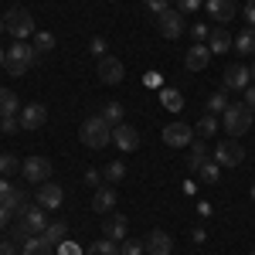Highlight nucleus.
Instances as JSON below:
<instances>
[{
    "mask_svg": "<svg viewBox=\"0 0 255 255\" xmlns=\"http://www.w3.org/2000/svg\"><path fill=\"white\" fill-rule=\"evenodd\" d=\"M20 255H55V245L44 242L41 235H34V238H27V242L20 245Z\"/></svg>",
    "mask_w": 255,
    "mask_h": 255,
    "instance_id": "obj_21",
    "label": "nucleus"
},
{
    "mask_svg": "<svg viewBox=\"0 0 255 255\" xmlns=\"http://www.w3.org/2000/svg\"><path fill=\"white\" fill-rule=\"evenodd\" d=\"M252 85V72L245 65H228L221 75V92H245Z\"/></svg>",
    "mask_w": 255,
    "mask_h": 255,
    "instance_id": "obj_5",
    "label": "nucleus"
},
{
    "mask_svg": "<svg viewBox=\"0 0 255 255\" xmlns=\"http://www.w3.org/2000/svg\"><path fill=\"white\" fill-rule=\"evenodd\" d=\"M27 238H34V232H31V228H27V225H24V221L17 218V221L10 225V242H17V245H24Z\"/></svg>",
    "mask_w": 255,
    "mask_h": 255,
    "instance_id": "obj_34",
    "label": "nucleus"
},
{
    "mask_svg": "<svg viewBox=\"0 0 255 255\" xmlns=\"http://www.w3.org/2000/svg\"><path fill=\"white\" fill-rule=\"evenodd\" d=\"M89 51H92L96 58H106V38H92V44H89Z\"/></svg>",
    "mask_w": 255,
    "mask_h": 255,
    "instance_id": "obj_41",
    "label": "nucleus"
},
{
    "mask_svg": "<svg viewBox=\"0 0 255 255\" xmlns=\"http://www.w3.org/2000/svg\"><path fill=\"white\" fill-rule=\"evenodd\" d=\"M225 109H228V96H225V92H215V96H208V106H204V113L218 116V113H225Z\"/></svg>",
    "mask_w": 255,
    "mask_h": 255,
    "instance_id": "obj_32",
    "label": "nucleus"
},
{
    "mask_svg": "<svg viewBox=\"0 0 255 255\" xmlns=\"http://www.w3.org/2000/svg\"><path fill=\"white\" fill-rule=\"evenodd\" d=\"M0 65H7V48H0Z\"/></svg>",
    "mask_w": 255,
    "mask_h": 255,
    "instance_id": "obj_51",
    "label": "nucleus"
},
{
    "mask_svg": "<svg viewBox=\"0 0 255 255\" xmlns=\"http://www.w3.org/2000/svg\"><path fill=\"white\" fill-rule=\"evenodd\" d=\"M85 184H92V187H102V174H99V170H89V174H85Z\"/></svg>",
    "mask_w": 255,
    "mask_h": 255,
    "instance_id": "obj_44",
    "label": "nucleus"
},
{
    "mask_svg": "<svg viewBox=\"0 0 255 255\" xmlns=\"http://www.w3.org/2000/svg\"><path fill=\"white\" fill-rule=\"evenodd\" d=\"M184 27H187V24H184V14L174 10V7H170V10H163V14L157 17V31L167 41H177L180 34H184Z\"/></svg>",
    "mask_w": 255,
    "mask_h": 255,
    "instance_id": "obj_7",
    "label": "nucleus"
},
{
    "mask_svg": "<svg viewBox=\"0 0 255 255\" xmlns=\"http://www.w3.org/2000/svg\"><path fill=\"white\" fill-rule=\"evenodd\" d=\"M3 208H7L10 215H24V211H27V194H24V191H14V194L3 201Z\"/></svg>",
    "mask_w": 255,
    "mask_h": 255,
    "instance_id": "obj_27",
    "label": "nucleus"
},
{
    "mask_svg": "<svg viewBox=\"0 0 255 255\" xmlns=\"http://www.w3.org/2000/svg\"><path fill=\"white\" fill-rule=\"evenodd\" d=\"M14 170H20V160L10 153H0V177H10Z\"/></svg>",
    "mask_w": 255,
    "mask_h": 255,
    "instance_id": "obj_37",
    "label": "nucleus"
},
{
    "mask_svg": "<svg viewBox=\"0 0 255 255\" xmlns=\"http://www.w3.org/2000/svg\"><path fill=\"white\" fill-rule=\"evenodd\" d=\"M99 116L106 119V123H109V126H119V123H123V106H119V102H106V106H102V113H99Z\"/></svg>",
    "mask_w": 255,
    "mask_h": 255,
    "instance_id": "obj_29",
    "label": "nucleus"
},
{
    "mask_svg": "<svg viewBox=\"0 0 255 255\" xmlns=\"http://www.w3.org/2000/svg\"><path fill=\"white\" fill-rule=\"evenodd\" d=\"M44 119H48V109L41 102H27L24 113H20V129H41Z\"/></svg>",
    "mask_w": 255,
    "mask_h": 255,
    "instance_id": "obj_16",
    "label": "nucleus"
},
{
    "mask_svg": "<svg viewBox=\"0 0 255 255\" xmlns=\"http://www.w3.org/2000/svg\"><path fill=\"white\" fill-rule=\"evenodd\" d=\"M191 31H194V38L201 41V44H208V38H211V27H208L204 20H197V24H194V27H191Z\"/></svg>",
    "mask_w": 255,
    "mask_h": 255,
    "instance_id": "obj_40",
    "label": "nucleus"
},
{
    "mask_svg": "<svg viewBox=\"0 0 255 255\" xmlns=\"http://www.w3.org/2000/svg\"><path fill=\"white\" fill-rule=\"evenodd\" d=\"M249 72H252V79H255V65H252V68H249Z\"/></svg>",
    "mask_w": 255,
    "mask_h": 255,
    "instance_id": "obj_53",
    "label": "nucleus"
},
{
    "mask_svg": "<svg viewBox=\"0 0 255 255\" xmlns=\"http://www.w3.org/2000/svg\"><path fill=\"white\" fill-rule=\"evenodd\" d=\"M245 20H249V27H255V0L245 3Z\"/></svg>",
    "mask_w": 255,
    "mask_h": 255,
    "instance_id": "obj_45",
    "label": "nucleus"
},
{
    "mask_svg": "<svg viewBox=\"0 0 255 255\" xmlns=\"http://www.w3.org/2000/svg\"><path fill=\"white\" fill-rule=\"evenodd\" d=\"M7 225H10V211L0 204V228H7Z\"/></svg>",
    "mask_w": 255,
    "mask_h": 255,
    "instance_id": "obj_49",
    "label": "nucleus"
},
{
    "mask_svg": "<svg viewBox=\"0 0 255 255\" xmlns=\"http://www.w3.org/2000/svg\"><path fill=\"white\" fill-rule=\"evenodd\" d=\"M41 238H44V242H51V245H58V242L68 238V225H65V221H48V228L41 232Z\"/></svg>",
    "mask_w": 255,
    "mask_h": 255,
    "instance_id": "obj_22",
    "label": "nucleus"
},
{
    "mask_svg": "<svg viewBox=\"0 0 255 255\" xmlns=\"http://www.w3.org/2000/svg\"><path fill=\"white\" fill-rule=\"evenodd\" d=\"M197 174H201V180H204V184H218V177H221V167H218L215 160H204Z\"/></svg>",
    "mask_w": 255,
    "mask_h": 255,
    "instance_id": "obj_30",
    "label": "nucleus"
},
{
    "mask_svg": "<svg viewBox=\"0 0 255 255\" xmlns=\"http://www.w3.org/2000/svg\"><path fill=\"white\" fill-rule=\"evenodd\" d=\"M10 194H14V187H10V180H7V177H0V204H3V201H7Z\"/></svg>",
    "mask_w": 255,
    "mask_h": 255,
    "instance_id": "obj_43",
    "label": "nucleus"
},
{
    "mask_svg": "<svg viewBox=\"0 0 255 255\" xmlns=\"http://www.w3.org/2000/svg\"><path fill=\"white\" fill-rule=\"evenodd\" d=\"M252 201H255V184H252Z\"/></svg>",
    "mask_w": 255,
    "mask_h": 255,
    "instance_id": "obj_54",
    "label": "nucleus"
},
{
    "mask_svg": "<svg viewBox=\"0 0 255 255\" xmlns=\"http://www.w3.org/2000/svg\"><path fill=\"white\" fill-rule=\"evenodd\" d=\"M20 221H24V225H27V228H31V232H34V235H41V232H44V228H48V211H44V208H38V204H34V208H27V211H24V215H20Z\"/></svg>",
    "mask_w": 255,
    "mask_h": 255,
    "instance_id": "obj_20",
    "label": "nucleus"
},
{
    "mask_svg": "<svg viewBox=\"0 0 255 255\" xmlns=\"http://www.w3.org/2000/svg\"><path fill=\"white\" fill-rule=\"evenodd\" d=\"M197 133H201V139L215 136V133H218V116H211V113H204V116L197 119Z\"/></svg>",
    "mask_w": 255,
    "mask_h": 255,
    "instance_id": "obj_28",
    "label": "nucleus"
},
{
    "mask_svg": "<svg viewBox=\"0 0 255 255\" xmlns=\"http://www.w3.org/2000/svg\"><path fill=\"white\" fill-rule=\"evenodd\" d=\"M113 143H116L123 153H133L139 146V129L129 126V123H119V126H113Z\"/></svg>",
    "mask_w": 255,
    "mask_h": 255,
    "instance_id": "obj_9",
    "label": "nucleus"
},
{
    "mask_svg": "<svg viewBox=\"0 0 255 255\" xmlns=\"http://www.w3.org/2000/svg\"><path fill=\"white\" fill-rule=\"evenodd\" d=\"M61 204H65V191H61L58 184H41L38 187V208H44V211H58Z\"/></svg>",
    "mask_w": 255,
    "mask_h": 255,
    "instance_id": "obj_13",
    "label": "nucleus"
},
{
    "mask_svg": "<svg viewBox=\"0 0 255 255\" xmlns=\"http://www.w3.org/2000/svg\"><path fill=\"white\" fill-rule=\"evenodd\" d=\"M20 109V99L10 92V89H0V119L3 116H17Z\"/></svg>",
    "mask_w": 255,
    "mask_h": 255,
    "instance_id": "obj_24",
    "label": "nucleus"
},
{
    "mask_svg": "<svg viewBox=\"0 0 255 255\" xmlns=\"http://www.w3.org/2000/svg\"><path fill=\"white\" fill-rule=\"evenodd\" d=\"M119 252H123V255H143V252H146V245H143L139 238H123Z\"/></svg>",
    "mask_w": 255,
    "mask_h": 255,
    "instance_id": "obj_36",
    "label": "nucleus"
},
{
    "mask_svg": "<svg viewBox=\"0 0 255 255\" xmlns=\"http://www.w3.org/2000/svg\"><path fill=\"white\" fill-rule=\"evenodd\" d=\"M126 232H129V221H126L123 215H109V218H106V225H102V235L113 238V242H123Z\"/></svg>",
    "mask_w": 255,
    "mask_h": 255,
    "instance_id": "obj_19",
    "label": "nucleus"
},
{
    "mask_svg": "<svg viewBox=\"0 0 255 255\" xmlns=\"http://www.w3.org/2000/svg\"><path fill=\"white\" fill-rule=\"evenodd\" d=\"M252 255H255V249H252Z\"/></svg>",
    "mask_w": 255,
    "mask_h": 255,
    "instance_id": "obj_55",
    "label": "nucleus"
},
{
    "mask_svg": "<svg viewBox=\"0 0 255 255\" xmlns=\"http://www.w3.org/2000/svg\"><path fill=\"white\" fill-rule=\"evenodd\" d=\"M160 102H163L170 113H177V109L184 106V99H180V92H177V89H163V92H160Z\"/></svg>",
    "mask_w": 255,
    "mask_h": 255,
    "instance_id": "obj_35",
    "label": "nucleus"
},
{
    "mask_svg": "<svg viewBox=\"0 0 255 255\" xmlns=\"http://www.w3.org/2000/svg\"><path fill=\"white\" fill-rule=\"evenodd\" d=\"M79 139L89 146V150H106L113 143V126L106 123L102 116H89L79 129Z\"/></svg>",
    "mask_w": 255,
    "mask_h": 255,
    "instance_id": "obj_1",
    "label": "nucleus"
},
{
    "mask_svg": "<svg viewBox=\"0 0 255 255\" xmlns=\"http://www.w3.org/2000/svg\"><path fill=\"white\" fill-rule=\"evenodd\" d=\"M85 255H123V252H119V242H113V238H99V242H92V245L85 249Z\"/></svg>",
    "mask_w": 255,
    "mask_h": 255,
    "instance_id": "obj_25",
    "label": "nucleus"
},
{
    "mask_svg": "<svg viewBox=\"0 0 255 255\" xmlns=\"http://www.w3.org/2000/svg\"><path fill=\"white\" fill-rule=\"evenodd\" d=\"M20 174H24L27 184H44L51 177V160L48 157H27L20 163Z\"/></svg>",
    "mask_w": 255,
    "mask_h": 255,
    "instance_id": "obj_6",
    "label": "nucleus"
},
{
    "mask_svg": "<svg viewBox=\"0 0 255 255\" xmlns=\"http://www.w3.org/2000/svg\"><path fill=\"white\" fill-rule=\"evenodd\" d=\"M204 160H208V143H204V139H191V160H187V167L197 174Z\"/></svg>",
    "mask_w": 255,
    "mask_h": 255,
    "instance_id": "obj_23",
    "label": "nucleus"
},
{
    "mask_svg": "<svg viewBox=\"0 0 255 255\" xmlns=\"http://www.w3.org/2000/svg\"><path fill=\"white\" fill-rule=\"evenodd\" d=\"M208 48H211V55H228V48H235V38L228 34V27H215L208 38Z\"/></svg>",
    "mask_w": 255,
    "mask_h": 255,
    "instance_id": "obj_18",
    "label": "nucleus"
},
{
    "mask_svg": "<svg viewBox=\"0 0 255 255\" xmlns=\"http://www.w3.org/2000/svg\"><path fill=\"white\" fill-rule=\"evenodd\" d=\"M102 177H106L109 184H119V180L126 177V163H123V160H113V163H109V167L102 170Z\"/></svg>",
    "mask_w": 255,
    "mask_h": 255,
    "instance_id": "obj_33",
    "label": "nucleus"
},
{
    "mask_svg": "<svg viewBox=\"0 0 255 255\" xmlns=\"http://www.w3.org/2000/svg\"><path fill=\"white\" fill-rule=\"evenodd\" d=\"M17 129H20V116H3L0 119V133L10 136V133H17Z\"/></svg>",
    "mask_w": 255,
    "mask_h": 255,
    "instance_id": "obj_38",
    "label": "nucleus"
},
{
    "mask_svg": "<svg viewBox=\"0 0 255 255\" xmlns=\"http://www.w3.org/2000/svg\"><path fill=\"white\" fill-rule=\"evenodd\" d=\"M143 245H146V252H150V255H170V252H174V238L167 235L163 228H153V232H146Z\"/></svg>",
    "mask_w": 255,
    "mask_h": 255,
    "instance_id": "obj_11",
    "label": "nucleus"
},
{
    "mask_svg": "<svg viewBox=\"0 0 255 255\" xmlns=\"http://www.w3.org/2000/svg\"><path fill=\"white\" fill-rule=\"evenodd\" d=\"M184 65H187L191 72H204V68L211 65V48L197 41L194 48H187V55H184Z\"/></svg>",
    "mask_w": 255,
    "mask_h": 255,
    "instance_id": "obj_15",
    "label": "nucleus"
},
{
    "mask_svg": "<svg viewBox=\"0 0 255 255\" xmlns=\"http://www.w3.org/2000/svg\"><path fill=\"white\" fill-rule=\"evenodd\" d=\"M146 10H150L153 17H160L163 10H170V0H146Z\"/></svg>",
    "mask_w": 255,
    "mask_h": 255,
    "instance_id": "obj_39",
    "label": "nucleus"
},
{
    "mask_svg": "<svg viewBox=\"0 0 255 255\" xmlns=\"http://www.w3.org/2000/svg\"><path fill=\"white\" fill-rule=\"evenodd\" d=\"M252 123H255V116H252V109H249L245 102H232V106L221 113V126L228 129V136H232V139L245 136V133L252 129Z\"/></svg>",
    "mask_w": 255,
    "mask_h": 255,
    "instance_id": "obj_2",
    "label": "nucleus"
},
{
    "mask_svg": "<svg viewBox=\"0 0 255 255\" xmlns=\"http://www.w3.org/2000/svg\"><path fill=\"white\" fill-rule=\"evenodd\" d=\"M116 187L113 184H102V187H96L92 191V211H99V215H109V211H116Z\"/></svg>",
    "mask_w": 255,
    "mask_h": 255,
    "instance_id": "obj_12",
    "label": "nucleus"
},
{
    "mask_svg": "<svg viewBox=\"0 0 255 255\" xmlns=\"http://www.w3.org/2000/svg\"><path fill=\"white\" fill-rule=\"evenodd\" d=\"M99 79L106 82V85H119L123 82V61L119 58H99Z\"/></svg>",
    "mask_w": 255,
    "mask_h": 255,
    "instance_id": "obj_17",
    "label": "nucleus"
},
{
    "mask_svg": "<svg viewBox=\"0 0 255 255\" xmlns=\"http://www.w3.org/2000/svg\"><path fill=\"white\" fill-rule=\"evenodd\" d=\"M3 24H7V34H10L14 41H27L31 34H34V20H31V14H27L24 7H14V10H7Z\"/></svg>",
    "mask_w": 255,
    "mask_h": 255,
    "instance_id": "obj_4",
    "label": "nucleus"
},
{
    "mask_svg": "<svg viewBox=\"0 0 255 255\" xmlns=\"http://www.w3.org/2000/svg\"><path fill=\"white\" fill-rule=\"evenodd\" d=\"M235 51L238 55H255V27H245L235 38Z\"/></svg>",
    "mask_w": 255,
    "mask_h": 255,
    "instance_id": "obj_26",
    "label": "nucleus"
},
{
    "mask_svg": "<svg viewBox=\"0 0 255 255\" xmlns=\"http://www.w3.org/2000/svg\"><path fill=\"white\" fill-rule=\"evenodd\" d=\"M191 139H194V129L187 123H167L163 126V143L167 146H191Z\"/></svg>",
    "mask_w": 255,
    "mask_h": 255,
    "instance_id": "obj_10",
    "label": "nucleus"
},
{
    "mask_svg": "<svg viewBox=\"0 0 255 255\" xmlns=\"http://www.w3.org/2000/svg\"><path fill=\"white\" fill-rule=\"evenodd\" d=\"M51 48H55V34H51V31H38V34H34V51H38V55H48Z\"/></svg>",
    "mask_w": 255,
    "mask_h": 255,
    "instance_id": "obj_31",
    "label": "nucleus"
},
{
    "mask_svg": "<svg viewBox=\"0 0 255 255\" xmlns=\"http://www.w3.org/2000/svg\"><path fill=\"white\" fill-rule=\"evenodd\" d=\"M34 61H38V51L27 41H14L7 48V68H10V75H27L34 68Z\"/></svg>",
    "mask_w": 255,
    "mask_h": 255,
    "instance_id": "obj_3",
    "label": "nucleus"
},
{
    "mask_svg": "<svg viewBox=\"0 0 255 255\" xmlns=\"http://www.w3.org/2000/svg\"><path fill=\"white\" fill-rule=\"evenodd\" d=\"M0 255H17V242H0Z\"/></svg>",
    "mask_w": 255,
    "mask_h": 255,
    "instance_id": "obj_47",
    "label": "nucleus"
},
{
    "mask_svg": "<svg viewBox=\"0 0 255 255\" xmlns=\"http://www.w3.org/2000/svg\"><path fill=\"white\" fill-rule=\"evenodd\" d=\"M58 255H82L79 249H75V245H68V242H65V245H61L58 249Z\"/></svg>",
    "mask_w": 255,
    "mask_h": 255,
    "instance_id": "obj_48",
    "label": "nucleus"
},
{
    "mask_svg": "<svg viewBox=\"0 0 255 255\" xmlns=\"http://www.w3.org/2000/svg\"><path fill=\"white\" fill-rule=\"evenodd\" d=\"M208 7V17L218 20L221 27H228V20H235V3L232 0H204Z\"/></svg>",
    "mask_w": 255,
    "mask_h": 255,
    "instance_id": "obj_14",
    "label": "nucleus"
},
{
    "mask_svg": "<svg viewBox=\"0 0 255 255\" xmlns=\"http://www.w3.org/2000/svg\"><path fill=\"white\" fill-rule=\"evenodd\" d=\"M242 160H245V150L238 146L235 139H225V143L215 146V163L218 167H238Z\"/></svg>",
    "mask_w": 255,
    "mask_h": 255,
    "instance_id": "obj_8",
    "label": "nucleus"
},
{
    "mask_svg": "<svg viewBox=\"0 0 255 255\" xmlns=\"http://www.w3.org/2000/svg\"><path fill=\"white\" fill-rule=\"evenodd\" d=\"M3 31H7V24H3V20H0V34H3Z\"/></svg>",
    "mask_w": 255,
    "mask_h": 255,
    "instance_id": "obj_52",
    "label": "nucleus"
},
{
    "mask_svg": "<svg viewBox=\"0 0 255 255\" xmlns=\"http://www.w3.org/2000/svg\"><path fill=\"white\" fill-rule=\"evenodd\" d=\"M177 3H180V7H177L180 14H194V10H201V0H177Z\"/></svg>",
    "mask_w": 255,
    "mask_h": 255,
    "instance_id": "obj_42",
    "label": "nucleus"
},
{
    "mask_svg": "<svg viewBox=\"0 0 255 255\" xmlns=\"http://www.w3.org/2000/svg\"><path fill=\"white\" fill-rule=\"evenodd\" d=\"M191 238H194V245H201V242H208V235H204V228H194V235H191Z\"/></svg>",
    "mask_w": 255,
    "mask_h": 255,
    "instance_id": "obj_50",
    "label": "nucleus"
},
{
    "mask_svg": "<svg viewBox=\"0 0 255 255\" xmlns=\"http://www.w3.org/2000/svg\"><path fill=\"white\" fill-rule=\"evenodd\" d=\"M245 106H249V109L255 113V82L249 85V89H245Z\"/></svg>",
    "mask_w": 255,
    "mask_h": 255,
    "instance_id": "obj_46",
    "label": "nucleus"
}]
</instances>
